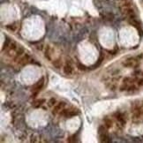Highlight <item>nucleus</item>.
Wrapping results in <instances>:
<instances>
[{"mask_svg": "<svg viewBox=\"0 0 143 143\" xmlns=\"http://www.w3.org/2000/svg\"><path fill=\"white\" fill-rule=\"evenodd\" d=\"M43 85H44V79L41 78L40 80L33 86L32 87V97L33 98H35V97H36V95H38V93L42 90Z\"/></svg>", "mask_w": 143, "mask_h": 143, "instance_id": "nucleus-1", "label": "nucleus"}, {"mask_svg": "<svg viewBox=\"0 0 143 143\" xmlns=\"http://www.w3.org/2000/svg\"><path fill=\"white\" fill-rule=\"evenodd\" d=\"M79 113V111L77 109H63L62 111H60V116H63V117H72L73 116L77 115Z\"/></svg>", "mask_w": 143, "mask_h": 143, "instance_id": "nucleus-2", "label": "nucleus"}, {"mask_svg": "<svg viewBox=\"0 0 143 143\" xmlns=\"http://www.w3.org/2000/svg\"><path fill=\"white\" fill-rule=\"evenodd\" d=\"M63 71H64V73L67 76H70L73 73V63L71 60H67L65 62V64L64 65L63 67Z\"/></svg>", "mask_w": 143, "mask_h": 143, "instance_id": "nucleus-3", "label": "nucleus"}, {"mask_svg": "<svg viewBox=\"0 0 143 143\" xmlns=\"http://www.w3.org/2000/svg\"><path fill=\"white\" fill-rule=\"evenodd\" d=\"M138 64H139L138 60H136V59L133 58V57H129V58L125 59V60L123 62L124 66H125V67H129V68L137 66Z\"/></svg>", "mask_w": 143, "mask_h": 143, "instance_id": "nucleus-4", "label": "nucleus"}, {"mask_svg": "<svg viewBox=\"0 0 143 143\" xmlns=\"http://www.w3.org/2000/svg\"><path fill=\"white\" fill-rule=\"evenodd\" d=\"M30 61H32L30 58V57L28 56V54H25L20 57V58L17 60V63H18V65H20V66H24V65H28V63H30Z\"/></svg>", "mask_w": 143, "mask_h": 143, "instance_id": "nucleus-5", "label": "nucleus"}, {"mask_svg": "<svg viewBox=\"0 0 143 143\" xmlns=\"http://www.w3.org/2000/svg\"><path fill=\"white\" fill-rule=\"evenodd\" d=\"M65 103H64V102H59V103H57L54 106L53 111H52V113H53V114H57V113H60V111H62L63 109H65Z\"/></svg>", "mask_w": 143, "mask_h": 143, "instance_id": "nucleus-6", "label": "nucleus"}, {"mask_svg": "<svg viewBox=\"0 0 143 143\" xmlns=\"http://www.w3.org/2000/svg\"><path fill=\"white\" fill-rule=\"evenodd\" d=\"M115 116H116V118H117V122H118L119 125H121L122 126L125 125L126 120H125V115H124L123 113L117 112V113H116V114H115Z\"/></svg>", "mask_w": 143, "mask_h": 143, "instance_id": "nucleus-7", "label": "nucleus"}, {"mask_svg": "<svg viewBox=\"0 0 143 143\" xmlns=\"http://www.w3.org/2000/svg\"><path fill=\"white\" fill-rule=\"evenodd\" d=\"M54 51L53 48L51 46V45H47L46 46V50H45V57H46L48 60L52 61V54L51 53Z\"/></svg>", "mask_w": 143, "mask_h": 143, "instance_id": "nucleus-8", "label": "nucleus"}, {"mask_svg": "<svg viewBox=\"0 0 143 143\" xmlns=\"http://www.w3.org/2000/svg\"><path fill=\"white\" fill-rule=\"evenodd\" d=\"M103 123H104V126L108 129H110L113 126V121L111 117H105L103 119Z\"/></svg>", "mask_w": 143, "mask_h": 143, "instance_id": "nucleus-9", "label": "nucleus"}, {"mask_svg": "<svg viewBox=\"0 0 143 143\" xmlns=\"http://www.w3.org/2000/svg\"><path fill=\"white\" fill-rule=\"evenodd\" d=\"M52 64L57 69H60L63 65V62H62V59L61 58H57L55 60L52 61Z\"/></svg>", "mask_w": 143, "mask_h": 143, "instance_id": "nucleus-10", "label": "nucleus"}, {"mask_svg": "<svg viewBox=\"0 0 143 143\" xmlns=\"http://www.w3.org/2000/svg\"><path fill=\"white\" fill-rule=\"evenodd\" d=\"M45 103V100L44 99H40V100H36V101L34 102V103H33V105H34V107H40V106H42L43 103Z\"/></svg>", "mask_w": 143, "mask_h": 143, "instance_id": "nucleus-11", "label": "nucleus"}, {"mask_svg": "<svg viewBox=\"0 0 143 143\" xmlns=\"http://www.w3.org/2000/svg\"><path fill=\"white\" fill-rule=\"evenodd\" d=\"M56 104H57V101H56V99H55V98H51V99H50V100H49L48 105L50 107H54Z\"/></svg>", "mask_w": 143, "mask_h": 143, "instance_id": "nucleus-12", "label": "nucleus"}, {"mask_svg": "<svg viewBox=\"0 0 143 143\" xmlns=\"http://www.w3.org/2000/svg\"><path fill=\"white\" fill-rule=\"evenodd\" d=\"M7 28H8V29H10V30L15 31V30H16V28H17L16 23H13V24H12V25H9Z\"/></svg>", "mask_w": 143, "mask_h": 143, "instance_id": "nucleus-13", "label": "nucleus"}, {"mask_svg": "<svg viewBox=\"0 0 143 143\" xmlns=\"http://www.w3.org/2000/svg\"><path fill=\"white\" fill-rule=\"evenodd\" d=\"M138 84H139L140 86H143V79H141V80L138 81Z\"/></svg>", "mask_w": 143, "mask_h": 143, "instance_id": "nucleus-14", "label": "nucleus"}]
</instances>
